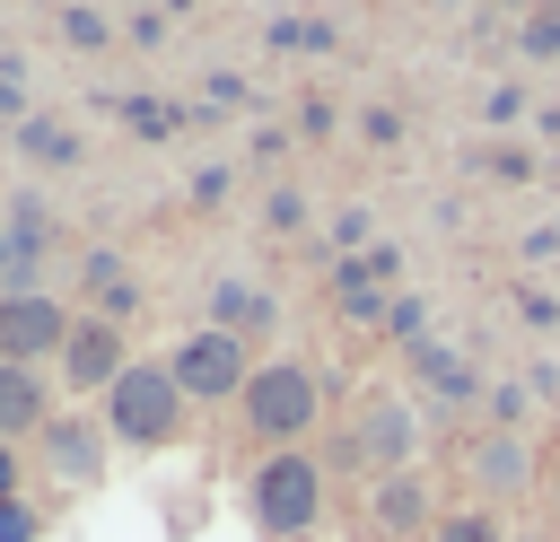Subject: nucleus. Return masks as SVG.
I'll use <instances>...</instances> for the list:
<instances>
[{"mask_svg": "<svg viewBox=\"0 0 560 542\" xmlns=\"http://www.w3.org/2000/svg\"><path fill=\"white\" fill-rule=\"evenodd\" d=\"M332 420V367L324 358H262L254 376H245V393H236V437L254 446V455H289V446H306L315 428Z\"/></svg>", "mask_w": 560, "mask_h": 542, "instance_id": "f257e3e1", "label": "nucleus"}, {"mask_svg": "<svg viewBox=\"0 0 560 542\" xmlns=\"http://www.w3.org/2000/svg\"><path fill=\"white\" fill-rule=\"evenodd\" d=\"M96 420H105L114 455H166V446L192 437V402H184V385L166 376V358H131V367L105 385Z\"/></svg>", "mask_w": 560, "mask_h": 542, "instance_id": "f03ea898", "label": "nucleus"}, {"mask_svg": "<svg viewBox=\"0 0 560 542\" xmlns=\"http://www.w3.org/2000/svg\"><path fill=\"white\" fill-rule=\"evenodd\" d=\"M332 507V481H324V455L315 446H289V455H254L245 463V525L262 542H306Z\"/></svg>", "mask_w": 560, "mask_h": 542, "instance_id": "7ed1b4c3", "label": "nucleus"}, {"mask_svg": "<svg viewBox=\"0 0 560 542\" xmlns=\"http://www.w3.org/2000/svg\"><path fill=\"white\" fill-rule=\"evenodd\" d=\"M254 367H262L254 341H236V332H219V323H192L184 341H166V376L184 385V402H236Z\"/></svg>", "mask_w": 560, "mask_h": 542, "instance_id": "20e7f679", "label": "nucleus"}, {"mask_svg": "<svg viewBox=\"0 0 560 542\" xmlns=\"http://www.w3.org/2000/svg\"><path fill=\"white\" fill-rule=\"evenodd\" d=\"M341 455L368 463V481H376V472H411V455H420V411H411V393H385V385L359 393Z\"/></svg>", "mask_w": 560, "mask_h": 542, "instance_id": "39448f33", "label": "nucleus"}, {"mask_svg": "<svg viewBox=\"0 0 560 542\" xmlns=\"http://www.w3.org/2000/svg\"><path fill=\"white\" fill-rule=\"evenodd\" d=\"M35 463H44L61 490H105V472H114V437H105L96 411H52L44 437H35Z\"/></svg>", "mask_w": 560, "mask_h": 542, "instance_id": "423d86ee", "label": "nucleus"}, {"mask_svg": "<svg viewBox=\"0 0 560 542\" xmlns=\"http://www.w3.org/2000/svg\"><path fill=\"white\" fill-rule=\"evenodd\" d=\"M122 367H131V332L105 323V315H79L70 341H61V358H52L61 393H79V402H105V385H114Z\"/></svg>", "mask_w": 560, "mask_h": 542, "instance_id": "0eeeda50", "label": "nucleus"}, {"mask_svg": "<svg viewBox=\"0 0 560 542\" xmlns=\"http://www.w3.org/2000/svg\"><path fill=\"white\" fill-rule=\"evenodd\" d=\"M70 306L52 288H26V297H0V367H52L61 341H70Z\"/></svg>", "mask_w": 560, "mask_h": 542, "instance_id": "6e6552de", "label": "nucleus"}, {"mask_svg": "<svg viewBox=\"0 0 560 542\" xmlns=\"http://www.w3.org/2000/svg\"><path fill=\"white\" fill-rule=\"evenodd\" d=\"M464 472H472V490H481V498H525V490L542 481V455H534V437H525V428H490V437H472V446H464Z\"/></svg>", "mask_w": 560, "mask_h": 542, "instance_id": "1a4fd4ad", "label": "nucleus"}, {"mask_svg": "<svg viewBox=\"0 0 560 542\" xmlns=\"http://www.w3.org/2000/svg\"><path fill=\"white\" fill-rule=\"evenodd\" d=\"M368 525H376L385 542H429V533H438L429 481H420V472H376V481H368Z\"/></svg>", "mask_w": 560, "mask_h": 542, "instance_id": "9d476101", "label": "nucleus"}, {"mask_svg": "<svg viewBox=\"0 0 560 542\" xmlns=\"http://www.w3.org/2000/svg\"><path fill=\"white\" fill-rule=\"evenodd\" d=\"M52 411H61L52 367H0V446H35Z\"/></svg>", "mask_w": 560, "mask_h": 542, "instance_id": "9b49d317", "label": "nucleus"}, {"mask_svg": "<svg viewBox=\"0 0 560 542\" xmlns=\"http://www.w3.org/2000/svg\"><path fill=\"white\" fill-rule=\"evenodd\" d=\"M79 297H88V315H105V323H122V332H131V315H140V280H131V262H122L114 245H88V254H79Z\"/></svg>", "mask_w": 560, "mask_h": 542, "instance_id": "f8f14e48", "label": "nucleus"}, {"mask_svg": "<svg viewBox=\"0 0 560 542\" xmlns=\"http://www.w3.org/2000/svg\"><path fill=\"white\" fill-rule=\"evenodd\" d=\"M402 358H411V376H420L438 402H481V393H490V385H481V367H472V350H464V341H446V332L411 341Z\"/></svg>", "mask_w": 560, "mask_h": 542, "instance_id": "ddd939ff", "label": "nucleus"}, {"mask_svg": "<svg viewBox=\"0 0 560 542\" xmlns=\"http://www.w3.org/2000/svg\"><path fill=\"white\" fill-rule=\"evenodd\" d=\"M210 323L219 332H236V341H271L280 332V297L262 288V280H210Z\"/></svg>", "mask_w": 560, "mask_h": 542, "instance_id": "4468645a", "label": "nucleus"}, {"mask_svg": "<svg viewBox=\"0 0 560 542\" xmlns=\"http://www.w3.org/2000/svg\"><path fill=\"white\" fill-rule=\"evenodd\" d=\"M9 140H18V157H26V166H70V157H79V131H70V122H52V114H26Z\"/></svg>", "mask_w": 560, "mask_h": 542, "instance_id": "2eb2a0df", "label": "nucleus"}, {"mask_svg": "<svg viewBox=\"0 0 560 542\" xmlns=\"http://www.w3.org/2000/svg\"><path fill=\"white\" fill-rule=\"evenodd\" d=\"M35 271H44V245H35V236H18V227H0V297H26V288H44Z\"/></svg>", "mask_w": 560, "mask_h": 542, "instance_id": "dca6fc26", "label": "nucleus"}, {"mask_svg": "<svg viewBox=\"0 0 560 542\" xmlns=\"http://www.w3.org/2000/svg\"><path fill=\"white\" fill-rule=\"evenodd\" d=\"M516 52L525 61H560V0H542L534 17H516Z\"/></svg>", "mask_w": 560, "mask_h": 542, "instance_id": "f3484780", "label": "nucleus"}, {"mask_svg": "<svg viewBox=\"0 0 560 542\" xmlns=\"http://www.w3.org/2000/svg\"><path fill=\"white\" fill-rule=\"evenodd\" d=\"M429 542H508V525H499V507H455V516H438Z\"/></svg>", "mask_w": 560, "mask_h": 542, "instance_id": "a211bd4d", "label": "nucleus"}, {"mask_svg": "<svg viewBox=\"0 0 560 542\" xmlns=\"http://www.w3.org/2000/svg\"><path fill=\"white\" fill-rule=\"evenodd\" d=\"M61 35H70L79 52H105V44H114V17H105V9H61Z\"/></svg>", "mask_w": 560, "mask_h": 542, "instance_id": "6ab92c4d", "label": "nucleus"}, {"mask_svg": "<svg viewBox=\"0 0 560 542\" xmlns=\"http://www.w3.org/2000/svg\"><path fill=\"white\" fill-rule=\"evenodd\" d=\"M0 542H44V507L35 498H0Z\"/></svg>", "mask_w": 560, "mask_h": 542, "instance_id": "aec40b11", "label": "nucleus"}, {"mask_svg": "<svg viewBox=\"0 0 560 542\" xmlns=\"http://www.w3.org/2000/svg\"><path fill=\"white\" fill-rule=\"evenodd\" d=\"M481 402H490V428H525V411H534V393H525V385H490Z\"/></svg>", "mask_w": 560, "mask_h": 542, "instance_id": "412c9836", "label": "nucleus"}, {"mask_svg": "<svg viewBox=\"0 0 560 542\" xmlns=\"http://www.w3.org/2000/svg\"><path fill=\"white\" fill-rule=\"evenodd\" d=\"M359 140H368V149H402V114H394V105H368V114H359Z\"/></svg>", "mask_w": 560, "mask_h": 542, "instance_id": "4be33fe9", "label": "nucleus"}, {"mask_svg": "<svg viewBox=\"0 0 560 542\" xmlns=\"http://www.w3.org/2000/svg\"><path fill=\"white\" fill-rule=\"evenodd\" d=\"M262 227L298 236V227H306V192H271V201H262Z\"/></svg>", "mask_w": 560, "mask_h": 542, "instance_id": "5701e85b", "label": "nucleus"}, {"mask_svg": "<svg viewBox=\"0 0 560 542\" xmlns=\"http://www.w3.org/2000/svg\"><path fill=\"white\" fill-rule=\"evenodd\" d=\"M368 236H376V210H368V201H350V210L332 219V245H359V254H368Z\"/></svg>", "mask_w": 560, "mask_h": 542, "instance_id": "b1692460", "label": "nucleus"}, {"mask_svg": "<svg viewBox=\"0 0 560 542\" xmlns=\"http://www.w3.org/2000/svg\"><path fill=\"white\" fill-rule=\"evenodd\" d=\"M332 122H341V114H332L324 96H306V105H298V140H332Z\"/></svg>", "mask_w": 560, "mask_h": 542, "instance_id": "393cba45", "label": "nucleus"}, {"mask_svg": "<svg viewBox=\"0 0 560 542\" xmlns=\"http://www.w3.org/2000/svg\"><path fill=\"white\" fill-rule=\"evenodd\" d=\"M219 201H228V166H201L192 175V210H219Z\"/></svg>", "mask_w": 560, "mask_h": 542, "instance_id": "a878e982", "label": "nucleus"}, {"mask_svg": "<svg viewBox=\"0 0 560 542\" xmlns=\"http://www.w3.org/2000/svg\"><path fill=\"white\" fill-rule=\"evenodd\" d=\"M0 498H26V455L0 446Z\"/></svg>", "mask_w": 560, "mask_h": 542, "instance_id": "bb28decb", "label": "nucleus"}, {"mask_svg": "<svg viewBox=\"0 0 560 542\" xmlns=\"http://www.w3.org/2000/svg\"><path fill=\"white\" fill-rule=\"evenodd\" d=\"M481 114H490V122H516V114H525V87H490V105H481Z\"/></svg>", "mask_w": 560, "mask_h": 542, "instance_id": "cd10ccee", "label": "nucleus"}, {"mask_svg": "<svg viewBox=\"0 0 560 542\" xmlns=\"http://www.w3.org/2000/svg\"><path fill=\"white\" fill-rule=\"evenodd\" d=\"M499 9H516V17H534V9H542V0H499Z\"/></svg>", "mask_w": 560, "mask_h": 542, "instance_id": "c85d7f7f", "label": "nucleus"}, {"mask_svg": "<svg viewBox=\"0 0 560 542\" xmlns=\"http://www.w3.org/2000/svg\"><path fill=\"white\" fill-rule=\"evenodd\" d=\"M508 542H551V533H508Z\"/></svg>", "mask_w": 560, "mask_h": 542, "instance_id": "c756f323", "label": "nucleus"}, {"mask_svg": "<svg viewBox=\"0 0 560 542\" xmlns=\"http://www.w3.org/2000/svg\"><path fill=\"white\" fill-rule=\"evenodd\" d=\"M542 490H551V507H560V472H551V481H542Z\"/></svg>", "mask_w": 560, "mask_h": 542, "instance_id": "7c9ffc66", "label": "nucleus"}, {"mask_svg": "<svg viewBox=\"0 0 560 542\" xmlns=\"http://www.w3.org/2000/svg\"><path fill=\"white\" fill-rule=\"evenodd\" d=\"M438 9H455V0H438Z\"/></svg>", "mask_w": 560, "mask_h": 542, "instance_id": "2f4dec72", "label": "nucleus"}]
</instances>
